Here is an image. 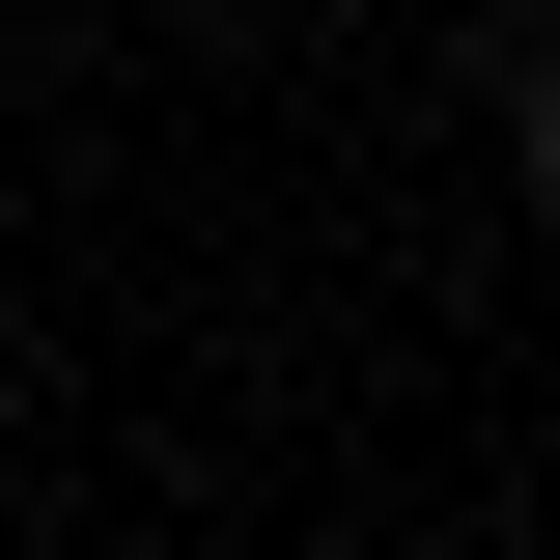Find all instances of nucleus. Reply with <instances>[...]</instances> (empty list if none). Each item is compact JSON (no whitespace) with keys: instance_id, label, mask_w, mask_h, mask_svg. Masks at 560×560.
Listing matches in <instances>:
<instances>
[{"instance_id":"f257e3e1","label":"nucleus","mask_w":560,"mask_h":560,"mask_svg":"<svg viewBox=\"0 0 560 560\" xmlns=\"http://www.w3.org/2000/svg\"><path fill=\"white\" fill-rule=\"evenodd\" d=\"M533 168H560V57H533Z\"/></svg>"}]
</instances>
